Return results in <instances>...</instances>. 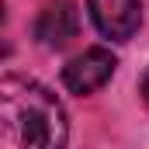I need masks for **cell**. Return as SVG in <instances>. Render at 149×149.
Masks as SVG:
<instances>
[{
  "instance_id": "cell-1",
  "label": "cell",
  "mask_w": 149,
  "mask_h": 149,
  "mask_svg": "<svg viewBox=\"0 0 149 149\" xmlns=\"http://www.w3.org/2000/svg\"><path fill=\"white\" fill-rule=\"evenodd\" d=\"M70 121L59 97L28 76L0 80V142L7 149H63Z\"/></svg>"
},
{
  "instance_id": "cell-2",
  "label": "cell",
  "mask_w": 149,
  "mask_h": 149,
  "mask_svg": "<svg viewBox=\"0 0 149 149\" xmlns=\"http://www.w3.org/2000/svg\"><path fill=\"white\" fill-rule=\"evenodd\" d=\"M114 66H118V59L111 56V49L94 45V49L80 52L76 59H70V63L63 66V83H66L70 94H80V97H83V94L101 90V87L114 76Z\"/></svg>"
},
{
  "instance_id": "cell-3",
  "label": "cell",
  "mask_w": 149,
  "mask_h": 149,
  "mask_svg": "<svg viewBox=\"0 0 149 149\" xmlns=\"http://www.w3.org/2000/svg\"><path fill=\"white\" fill-rule=\"evenodd\" d=\"M94 28L111 42H128L142 24V3L139 0H87Z\"/></svg>"
},
{
  "instance_id": "cell-4",
  "label": "cell",
  "mask_w": 149,
  "mask_h": 149,
  "mask_svg": "<svg viewBox=\"0 0 149 149\" xmlns=\"http://www.w3.org/2000/svg\"><path fill=\"white\" fill-rule=\"evenodd\" d=\"M80 31V10L73 0H52L35 21V38L45 49H63Z\"/></svg>"
},
{
  "instance_id": "cell-5",
  "label": "cell",
  "mask_w": 149,
  "mask_h": 149,
  "mask_svg": "<svg viewBox=\"0 0 149 149\" xmlns=\"http://www.w3.org/2000/svg\"><path fill=\"white\" fill-rule=\"evenodd\" d=\"M139 94H142V101H146V108H149V70L142 73V80H139Z\"/></svg>"
}]
</instances>
